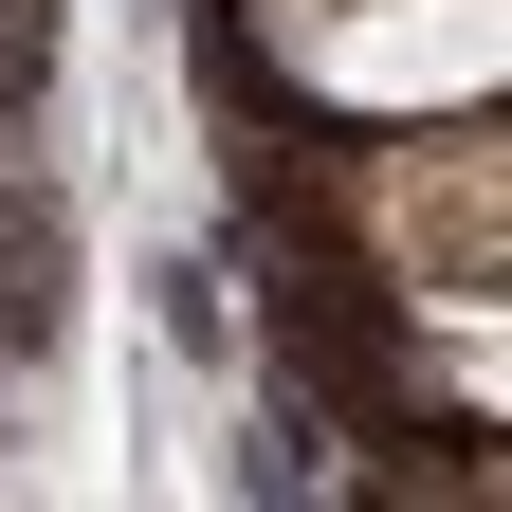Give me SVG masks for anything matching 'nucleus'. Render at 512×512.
<instances>
[{"mask_svg":"<svg viewBox=\"0 0 512 512\" xmlns=\"http://www.w3.org/2000/svg\"><path fill=\"white\" fill-rule=\"evenodd\" d=\"M330 238L384 311H494V256H512V165H494V110H421V128H366L330 165Z\"/></svg>","mask_w":512,"mask_h":512,"instance_id":"f257e3e1","label":"nucleus"},{"mask_svg":"<svg viewBox=\"0 0 512 512\" xmlns=\"http://www.w3.org/2000/svg\"><path fill=\"white\" fill-rule=\"evenodd\" d=\"M256 55L330 128H421V110H494L512 19L494 0H256Z\"/></svg>","mask_w":512,"mask_h":512,"instance_id":"f03ea898","label":"nucleus"}]
</instances>
